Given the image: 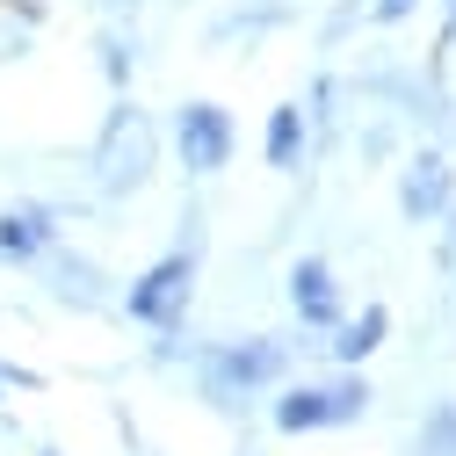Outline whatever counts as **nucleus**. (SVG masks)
I'll return each mask as SVG.
<instances>
[{"label":"nucleus","instance_id":"8","mask_svg":"<svg viewBox=\"0 0 456 456\" xmlns=\"http://www.w3.org/2000/svg\"><path fill=\"white\" fill-rule=\"evenodd\" d=\"M384 333H391V312H384V305H362V312H355L348 326L333 333V355H340V362L355 370V362H370V355L384 348Z\"/></svg>","mask_w":456,"mask_h":456},{"label":"nucleus","instance_id":"10","mask_svg":"<svg viewBox=\"0 0 456 456\" xmlns=\"http://www.w3.org/2000/svg\"><path fill=\"white\" fill-rule=\"evenodd\" d=\"M428 456H456V413H442V420L428 428Z\"/></svg>","mask_w":456,"mask_h":456},{"label":"nucleus","instance_id":"7","mask_svg":"<svg viewBox=\"0 0 456 456\" xmlns=\"http://www.w3.org/2000/svg\"><path fill=\"white\" fill-rule=\"evenodd\" d=\"M398 203H406V217L420 224V217H435L442 203H449V167L435 159V152H420L413 167H406V182H398Z\"/></svg>","mask_w":456,"mask_h":456},{"label":"nucleus","instance_id":"11","mask_svg":"<svg viewBox=\"0 0 456 456\" xmlns=\"http://www.w3.org/2000/svg\"><path fill=\"white\" fill-rule=\"evenodd\" d=\"M398 15H413V0H377V22H398Z\"/></svg>","mask_w":456,"mask_h":456},{"label":"nucleus","instance_id":"13","mask_svg":"<svg viewBox=\"0 0 456 456\" xmlns=\"http://www.w3.org/2000/svg\"><path fill=\"white\" fill-rule=\"evenodd\" d=\"M449 8H456V0H449Z\"/></svg>","mask_w":456,"mask_h":456},{"label":"nucleus","instance_id":"6","mask_svg":"<svg viewBox=\"0 0 456 456\" xmlns=\"http://www.w3.org/2000/svg\"><path fill=\"white\" fill-rule=\"evenodd\" d=\"M51 240H59V217H51V203H8V210H0V254H8V261L44 254Z\"/></svg>","mask_w":456,"mask_h":456},{"label":"nucleus","instance_id":"12","mask_svg":"<svg viewBox=\"0 0 456 456\" xmlns=\"http://www.w3.org/2000/svg\"><path fill=\"white\" fill-rule=\"evenodd\" d=\"M37 456H59V449H37Z\"/></svg>","mask_w":456,"mask_h":456},{"label":"nucleus","instance_id":"5","mask_svg":"<svg viewBox=\"0 0 456 456\" xmlns=\"http://www.w3.org/2000/svg\"><path fill=\"white\" fill-rule=\"evenodd\" d=\"M290 312H297L305 326H340V290H333V268H326L319 254H305V261L290 268Z\"/></svg>","mask_w":456,"mask_h":456},{"label":"nucleus","instance_id":"2","mask_svg":"<svg viewBox=\"0 0 456 456\" xmlns=\"http://www.w3.org/2000/svg\"><path fill=\"white\" fill-rule=\"evenodd\" d=\"M370 413V384L348 370V377H333V384H297V391H282L275 398V428L282 435H312V428H348Z\"/></svg>","mask_w":456,"mask_h":456},{"label":"nucleus","instance_id":"1","mask_svg":"<svg viewBox=\"0 0 456 456\" xmlns=\"http://www.w3.org/2000/svg\"><path fill=\"white\" fill-rule=\"evenodd\" d=\"M189 290H196V247H182V254H159L131 290H124V312L138 319V326H159V333H182V319H189Z\"/></svg>","mask_w":456,"mask_h":456},{"label":"nucleus","instance_id":"9","mask_svg":"<svg viewBox=\"0 0 456 456\" xmlns=\"http://www.w3.org/2000/svg\"><path fill=\"white\" fill-rule=\"evenodd\" d=\"M268 167L275 175H297V159H305V109L297 102H282V109H268Z\"/></svg>","mask_w":456,"mask_h":456},{"label":"nucleus","instance_id":"3","mask_svg":"<svg viewBox=\"0 0 456 456\" xmlns=\"http://www.w3.org/2000/svg\"><path fill=\"white\" fill-rule=\"evenodd\" d=\"M282 377V348L275 340H224V348L203 355V391L210 398H240V391H261Z\"/></svg>","mask_w":456,"mask_h":456},{"label":"nucleus","instance_id":"4","mask_svg":"<svg viewBox=\"0 0 456 456\" xmlns=\"http://www.w3.org/2000/svg\"><path fill=\"white\" fill-rule=\"evenodd\" d=\"M232 145H240V131H232V117H224L217 102H189L175 117V152H182L189 175H217V167L232 159Z\"/></svg>","mask_w":456,"mask_h":456}]
</instances>
